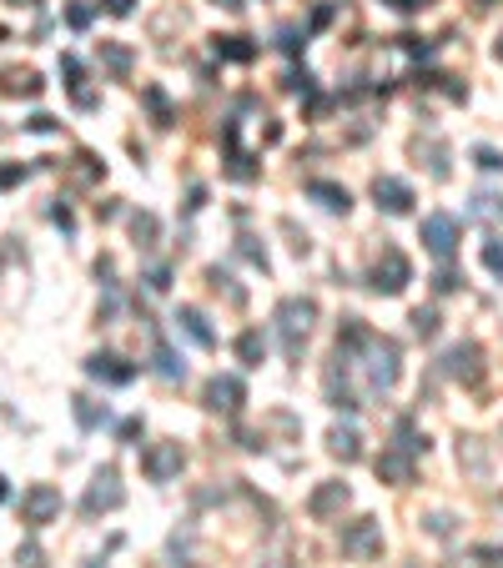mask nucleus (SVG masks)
Returning a JSON list of instances; mask_svg holds the SVG:
<instances>
[{
	"label": "nucleus",
	"mask_w": 503,
	"mask_h": 568,
	"mask_svg": "<svg viewBox=\"0 0 503 568\" xmlns=\"http://www.w3.org/2000/svg\"><path fill=\"white\" fill-rule=\"evenodd\" d=\"M262 568H297V563H292V558H267Z\"/></svg>",
	"instance_id": "obj_37"
},
{
	"label": "nucleus",
	"mask_w": 503,
	"mask_h": 568,
	"mask_svg": "<svg viewBox=\"0 0 503 568\" xmlns=\"http://www.w3.org/2000/svg\"><path fill=\"white\" fill-rule=\"evenodd\" d=\"M21 563H25V568H41V548L25 544V548H21Z\"/></svg>",
	"instance_id": "obj_35"
},
{
	"label": "nucleus",
	"mask_w": 503,
	"mask_h": 568,
	"mask_svg": "<svg viewBox=\"0 0 503 568\" xmlns=\"http://www.w3.org/2000/svg\"><path fill=\"white\" fill-rule=\"evenodd\" d=\"M156 372H162L166 383H176V377H186V367L176 362V352L172 348H156Z\"/></svg>",
	"instance_id": "obj_21"
},
{
	"label": "nucleus",
	"mask_w": 503,
	"mask_h": 568,
	"mask_svg": "<svg viewBox=\"0 0 503 568\" xmlns=\"http://www.w3.org/2000/svg\"><path fill=\"white\" fill-rule=\"evenodd\" d=\"M146 101H152V111H156V126H172V101L162 96V86H146Z\"/></svg>",
	"instance_id": "obj_23"
},
{
	"label": "nucleus",
	"mask_w": 503,
	"mask_h": 568,
	"mask_svg": "<svg viewBox=\"0 0 503 568\" xmlns=\"http://www.w3.org/2000/svg\"><path fill=\"white\" fill-rule=\"evenodd\" d=\"M388 5H398V11H418V5H428V0H388Z\"/></svg>",
	"instance_id": "obj_36"
},
{
	"label": "nucleus",
	"mask_w": 503,
	"mask_h": 568,
	"mask_svg": "<svg viewBox=\"0 0 503 568\" xmlns=\"http://www.w3.org/2000/svg\"><path fill=\"white\" fill-rule=\"evenodd\" d=\"M378 478L383 483H413V453L408 448H388L378 458Z\"/></svg>",
	"instance_id": "obj_13"
},
{
	"label": "nucleus",
	"mask_w": 503,
	"mask_h": 568,
	"mask_svg": "<svg viewBox=\"0 0 503 568\" xmlns=\"http://www.w3.org/2000/svg\"><path fill=\"white\" fill-rule=\"evenodd\" d=\"M0 91H5V96H41V76H35V71H5V76H0Z\"/></svg>",
	"instance_id": "obj_17"
},
{
	"label": "nucleus",
	"mask_w": 503,
	"mask_h": 568,
	"mask_svg": "<svg viewBox=\"0 0 503 568\" xmlns=\"http://www.w3.org/2000/svg\"><path fill=\"white\" fill-rule=\"evenodd\" d=\"M242 397H247V387H242V377H232V372L207 383V407H212V413H237Z\"/></svg>",
	"instance_id": "obj_11"
},
{
	"label": "nucleus",
	"mask_w": 503,
	"mask_h": 568,
	"mask_svg": "<svg viewBox=\"0 0 503 568\" xmlns=\"http://www.w3.org/2000/svg\"><path fill=\"white\" fill-rule=\"evenodd\" d=\"M342 553L378 558L383 553V524H378V518H358L352 528H342Z\"/></svg>",
	"instance_id": "obj_6"
},
{
	"label": "nucleus",
	"mask_w": 503,
	"mask_h": 568,
	"mask_svg": "<svg viewBox=\"0 0 503 568\" xmlns=\"http://www.w3.org/2000/svg\"><path fill=\"white\" fill-rule=\"evenodd\" d=\"M66 21L76 25V31H86V25H91V5H81V0H76V5L66 11Z\"/></svg>",
	"instance_id": "obj_27"
},
{
	"label": "nucleus",
	"mask_w": 503,
	"mask_h": 568,
	"mask_svg": "<svg viewBox=\"0 0 503 568\" xmlns=\"http://www.w3.org/2000/svg\"><path fill=\"white\" fill-rule=\"evenodd\" d=\"M136 237H142V247H152V237H156V217H136Z\"/></svg>",
	"instance_id": "obj_28"
},
{
	"label": "nucleus",
	"mask_w": 503,
	"mask_h": 568,
	"mask_svg": "<svg viewBox=\"0 0 503 568\" xmlns=\"http://www.w3.org/2000/svg\"><path fill=\"white\" fill-rule=\"evenodd\" d=\"M449 377H459V383H478L483 377V352H478V342H459V348L449 352Z\"/></svg>",
	"instance_id": "obj_10"
},
{
	"label": "nucleus",
	"mask_w": 503,
	"mask_h": 568,
	"mask_svg": "<svg viewBox=\"0 0 503 568\" xmlns=\"http://www.w3.org/2000/svg\"><path fill=\"white\" fill-rule=\"evenodd\" d=\"M493 55H498V61H503V35H498V45H493Z\"/></svg>",
	"instance_id": "obj_39"
},
{
	"label": "nucleus",
	"mask_w": 503,
	"mask_h": 568,
	"mask_svg": "<svg viewBox=\"0 0 503 568\" xmlns=\"http://www.w3.org/2000/svg\"><path fill=\"white\" fill-rule=\"evenodd\" d=\"M408 282H413V267H408V257H403L398 247H388L383 257H378V267H372V287H378V292H388V297H398Z\"/></svg>",
	"instance_id": "obj_5"
},
{
	"label": "nucleus",
	"mask_w": 503,
	"mask_h": 568,
	"mask_svg": "<svg viewBox=\"0 0 503 568\" xmlns=\"http://www.w3.org/2000/svg\"><path fill=\"white\" fill-rule=\"evenodd\" d=\"M217 55H222V61H252L257 45H252L247 35H217Z\"/></svg>",
	"instance_id": "obj_19"
},
{
	"label": "nucleus",
	"mask_w": 503,
	"mask_h": 568,
	"mask_svg": "<svg viewBox=\"0 0 503 568\" xmlns=\"http://www.w3.org/2000/svg\"><path fill=\"white\" fill-rule=\"evenodd\" d=\"M237 357H242V367H262L267 342H262V332H257V328H247V332L237 338Z\"/></svg>",
	"instance_id": "obj_18"
},
{
	"label": "nucleus",
	"mask_w": 503,
	"mask_h": 568,
	"mask_svg": "<svg viewBox=\"0 0 503 568\" xmlns=\"http://www.w3.org/2000/svg\"><path fill=\"white\" fill-rule=\"evenodd\" d=\"M217 5H227V11H242V0H217Z\"/></svg>",
	"instance_id": "obj_38"
},
{
	"label": "nucleus",
	"mask_w": 503,
	"mask_h": 568,
	"mask_svg": "<svg viewBox=\"0 0 503 568\" xmlns=\"http://www.w3.org/2000/svg\"><path fill=\"white\" fill-rule=\"evenodd\" d=\"M101 55H106V66L116 71V76H126V71H132V51H121V45H101Z\"/></svg>",
	"instance_id": "obj_24"
},
{
	"label": "nucleus",
	"mask_w": 503,
	"mask_h": 568,
	"mask_svg": "<svg viewBox=\"0 0 503 568\" xmlns=\"http://www.w3.org/2000/svg\"><path fill=\"white\" fill-rule=\"evenodd\" d=\"M348 498H352L348 483H322V488L307 498V514H312V518H332L338 508H348Z\"/></svg>",
	"instance_id": "obj_12"
},
{
	"label": "nucleus",
	"mask_w": 503,
	"mask_h": 568,
	"mask_svg": "<svg viewBox=\"0 0 503 568\" xmlns=\"http://www.w3.org/2000/svg\"><path fill=\"white\" fill-rule=\"evenodd\" d=\"M423 247L433 251L438 262H449L453 251H459V221H453L449 211H433V217H423Z\"/></svg>",
	"instance_id": "obj_4"
},
{
	"label": "nucleus",
	"mask_w": 503,
	"mask_h": 568,
	"mask_svg": "<svg viewBox=\"0 0 503 568\" xmlns=\"http://www.w3.org/2000/svg\"><path fill=\"white\" fill-rule=\"evenodd\" d=\"M86 372L96 377V383H106V387H126L136 377V367H132V362H121L116 352H96V357L86 362Z\"/></svg>",
	"instance_id": "obj_9"
},
{
	"label": "nucleus",
	"mask_w": 503,
	"mask_h": 568,
	"mask_svg": "<svg viewBox=\"0 0 503 568\" xmlns=\"http://www.w3.org/2000/svg\"><path fill=\"white\" fill-rule=\"evenodd\" d=\"M101 5H106L111 15H132V5H136V0H101Z\"/></svg>",
	"instance_id": "obj_34"
},
{
	"label": "nucleus",
	"mask_w": 503,
	"mask_h": 568,
	"mask_svg": "<svg viewBox=\"0 0 503 568\" xmlns=\"http://www.w3.org/2000/svg\"><path fill=\"white\" fill-rule=\"evenodd\" d=\"M312 318H318V302H312V297H287V302L277 307V338H282L287 357H302Z\"/></svg>",
	"instance_id": "obj_1"
},
{
	"label": "nucleus",
	"mask_w": 503,
	"mask_h": 568,
	"mask_svg": "<svg viewBox=\"0 0 503 568\" xmlns=\"http://www.w3.org/2000/svg\"><path fill=\"white\" fill-rule=\"evenodd\" d=\"M483 267H488V272L503 282V241H498V237H488V241H483Z\"/></svg>",
	"instance_id": "obj_22"
},
{
	"label": "nucleus",
	"mask_w": 503,
	"mask_h": 568,
	"mask_svg": "<svg viewBox=\"0 0 503 568\" xmlns=\"http://www.w3.org/2000/svg\"><path fill=\"white\" fill-rule=\"evenodd\" d=\"M11 5H35V0H11Z\"/></svg>",
	"instance_id": "obj_41"
},
{
	"label": "nucleus",
	"mask_w": 503,
	"mask_h": 568,
	"mask_svg": "<svg viewBox=\"0 0 503 568\" xmlns=\"http://www.w3.org/2000/svg\"><path fill=\"white\" fill-rule=\"evenodd\" d=\"M242 257H247V262H257V267L267 272V251L257 247V237H242Z\"/></svg>",
	"instance_id": "obj_26"
},
{
	"label": "nucleus",
	"mask_w": 503,
	"mask_h": 568,
	"mask_svg": "<svg viewBox=\"0 0 503 568\" xmlns=\"http://www.w3.org/2000/svg\"><path fill=\"white\" fill-rule=\"evenodd\" d=\"M76 423H81V427H101V423H106V403H91V397H76Z\"/></svg>",
	"instance_id": "obj_20"
},
{
	"label": "nucleus",
	"mask_w": 503,
	"mask_h": 568,
	"mask_svg": "<svg viewBox=\"0 0 503 568\" xmlns=\"http://www.w3.org/2000/svg\"><path fill=\"white\" fill-rule=\"evenodd\" d=\"M433 287H438V292H453V287H459V277H453V272H449V267H443V272H438V277H433Z\"/></svg>",
	"instance_id": "obj_32"
},
{
	"label": "nucleus",
	"mask_w": 503,
	"mask_h": 568,
	"mask_svg": "<svg viewBox=\"0 0 503 568\" xmlns=\"http://www.w3.org/2000/svg\"><path fill=\"white\" fill-rule=\"evenodd\" d=\"M307 197H318L328 211H348L352 207L348 186H338V181H307Z\"/></svg>",
	"instance_id": "obj_16"
},
{
	"label": "nucleus",
	"mask_w": 503,
	"mask_h": 568,
	"mask_svg": "<svg viewBox=\"0 0 503 568\" xmlns=\"http://www.w3.org/2000/svg\"><path fill=\"white\" fill-rule=\"evenodd\" d=\"M121 483H116V468H101L96 478H91V493H86V514H111V508H121Z\"/></svg>",
	"instance_id": "obj_7"
},
{
	"label": "nucleus",
	"mask_w": 503,
	"mask_h": 568,
	"mask_svg": "<svg viewBox=\"0 0 503 568\" xmlns=\"http://www.w3.org/2000/svg\"><path fill=\"white\" fill-rule=\"evenodd\" d=\"M182 468H186L182 443H152V448L142 453V473H146L152 483H172Z\"/></svg>",
	"instance_id": "obj_2"
},
{
	"label": "nucleus",
	"mask_w": 503,
	"mask_h": 568,
	"mask_svg": "<svg viewBox=\"0 0 503 568\" xmlns=\"http://www.w3.org/2000/svg\"><path fill=\"white\" fill-rule=\"evenodd\" d=\"M372 197H378V207H383L388 217H403V211H413V186L398 181V176H378V181H372Z\"/></svg>",
	"instance_id": "obj_8"
},
{
	"label": "nucleus",
	"mask_w": 503,
	"mask_h": 568,
	"mask_svg": "<svg viewBox=\"0 0 503 568\" xmlns=\"http://www.w3.org/2000/svg\"><path fill=\"white\" fill-rule=\"evenodd\" d=\"M413 328L423 332V338H433V332H438V312H433V307H418V312H413Z\"/></svg>",
	"instance_id": "obj_25"
},
{
	"label": "nucleus",
	"mask_w": 503,
	"mask_h": 568,
	"mask_svg": "<svg viewBox=\"0 0 503 568\" xmlns=\"http://www.w3.org/2000/svg\"><path fill=\"white\" fill-rule=\"evenodd\" d=\"M55 514H61V488H51V483H35V488L21 493V518H25L31 528H45Z\"/></svg>",
	"instance_id": "obj_3"
},
{
	"label": "nucleus",
	"mask_w": 503,
	"mask_h": 568,
	"mask_svg": "<svg viewBox=\"0 0 503 568\" xmlns=\"http://www.w3.org/2000/svg\"><path fill=\"white\" fill-rule=\"evenodd\" d=\"M146 287H152V292H166V287H172V272H166V267H156V272L146 277Z\"/></svg>",
	"instance_id": "obj_30"
},
{
	"label": "nucleus",
	"mask_w": 503,
	"mask_h": 568,
	"mask_svg": "<svg viewBox=\"0 0 503 568\" xmlns=\"http://www.w3.org/2000/svg\"><path fill=\"white\" fill-rule=\"evenodd\" d=\"M328 448H332V458L358 463V458H362V433H358L352 423H338V427H332V437H328Z\"/></svg>",
	"instance_id": "obj_14"
},
{
	"label": "nucleus",
	"mask_w": 503,
	"mask_h": 568,
	"mask_svg": "<svg viewBox=\"0 0 503 568\" xmlns=\"http://www.w3.org/2000/svg\"><path fill=\"white\" fill-rule=\"evenodd\" d=\"M121 437H126V443H136V437H142V417H126V423H121Z\"/></svg>",
	"instance_id": "obj_31"
},
{
	"label": "nucleus",
	"mask_w": 503,
	"mask_h": 568,
	"mask_svg": "<svg viewBox=\"0 0 503 568\" xmlns=\"http://www.w3.org/2000/svg\"><path fill=\"white\" fill-rule=\"evenodd\" d=\"M25 176V166H0V186H15Z\"/></svg>",
	"instance_id": "obj_33"
},
{
	"label": "nucleus",
	"mask_w": 503,
	"mask_h": 568,
	"mask_svg": "<svg viewBox=\"0 0 503 568\" xmlns=\"http://www.w3.org/2000/svg\"><path fill=\"white\" fill-rule=\"evenodd\" d=\"M0 503H5V478H0Z\"/></svg>",
	"instance_id": "obj_40"
},
{
	"label": "nucleus",
	"mask_w": 503,
	"mask_h": 568,
	"mask_svg": "<svg viewBox=\"0 0 503 568\" xmlns=\"http://www.w3.org/2000/svg\"><path fill=\"white\" fill-rule=\"evenodd\" d=\"M176 328L197 342V348H217V332L207 328V318H202L197 307H182V312H176Z\"/></svg>",
	"instance_id": "obj_15"
},
{
	"label": "nucleus",
	"mask_w": 503,
	"mask_h": 568,
	"mask_svg": "<svg viewBox=\"0 0 503 568\" xmlns=\"http://www.w3.org/2000/svg\"><path fill=\"white\" fill-rule=\"evenodd\" d=\"M478 166H483V171H503V156L488 152V146H478Z\"/></svg>",
	"instance_id": "obj_29"
}]
</instances>
